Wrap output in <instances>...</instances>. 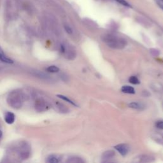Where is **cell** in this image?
Wrapping results in <instances>:
<instances>
[{"label":"cell","instance_id":"6da1fadb","mask_svg":"<svg viewBox=\"0 0 163 163\" xmlns=\"http://www.w3.org/2000/svg\"><path fill=\"white\" fill-rule=\"evenodd\" d=\"M102 40L109 47L114 49H122L127 45V41L124 38L112 34L103 35Z\"/></svg>","mask_w":163,"mask_h":163},{"label":"cell","instance_id":"7a4b0ae2","mask_svg":"<svg viewBox=\"0 0 163 163\" xmlns=\"http://www.w3.org/2000/svg\"><path fill=\"white\" fill-rule=\"evenodd\" d=\"M114 148L122 156H126L129 151V147L127 144H124V143L115 146Z\"/></svg>","mask_w":163,"mask_h":163},{"label":"cell","instance_id":"3957f363","mask_svg":"<svg viewBox=\"0 0 163 163\" xmlns=\"http://www.w3.org/2000/svg\"><path fill=\"white\" fill-rule=\"evenodd\" d=\"M15 115L13 113L8 112L6 113L5 116H4V121L8 124H12L15 121Z\"/></svg>","mask_w":163,"mask_h":163},{"label":"cell","instance_id":"277c9868","mask_svg":"<svg viewBox=\"0 0 163 163\" xmlns=\"http://www.w3.org/2000/svg\"><path fill=\"white\" fill-rule=\"evenodd\" d=\"M128 106L129 108L135 109V110H142L145 108V105L142 103H140V102H131L128 104Z\"/></svg>","mask_w":163,"mask_h":163},{"label":"cell","instance_id":"5b68a950","mask_svg":"<svg viewBox=\"0 0 163 163\" xmlns=\"http://www.w3.org/2000/svg\"><path fill=\"white\" fill-rule=\"evenodd\" d=\"M116 156V153L113 150H107L106 152H103L102 155V158L104 160H109Z\"/></svg>","mask_w":163,"mask_h":163},{"label":"cell","instance_id":"8992f818","mask_svg":"<svg viewBox=\"0 0 163 163\" xmlns=\"http://www.w3.org/2000/svg\"><path fill=\"white\" fill-rule=\"evenodd\" d=\"M121 91L124 93L126 94H135V90L133 87L130 85H124L121 88Z\"/></svg>","mask_w":163,"mask_h":163},{"label":"cell","instance_id":"52a82bcc","mask_svg":"<svg viewBox=\"0 0 163 163\" xmlns=\"http://www.w3.org/2000/svg\"><path fill=\"white\" fill-rule=\"evenodd\" d=\"M61 161V158L57 155H50L48 157L47 162L49 163H57Z\"/></svg>","mask_w":163,"mask_h":163},{"label":"cell","instance_id":"ba28073f","mask_svg":"<svg viewBox=\"0 0 163 163\" xmlns=\"http://www.w3.org/2000/svg\"><path fill=\"white\" fill-rule=\"evenodd\" d=\"M57 97H58L59 98L61 99H63V100H64V101H66V102H68L69 103L71 104H72V105H74V106H76V107H77V105H76V104H75V102H73L72 100H71L70 99H69V98H68V97H66V96H63V95H61V94H58V95H57Z\"/></svg>","mask_w":163,"mask_h":163},{"label":"cell","instance_id":"9c48e42d","mask_svg":"<svg viewBox=\"0 0 163 163\" xmlns=\"http://www.w3.org/2000/svg\"><path fill=\"white\" fill-rule=\"evenodd\" d=\"M129 82L131 84H134V85H138V84H140V80H139L135 76H131V77L129 79Z\"/></svg>","mask_w":163,"mask_h":163},{"label":"cell","instance_id":"30bf717a","mask_svg":"<svg viewBox=\"0 0 163 163\" xmlns=\"http://www.w3.org/2000/svg\"><path fill=\"white\" fill-rule=\"evenodd\" d=\"M47 71H49V72H50V73H57L58 72V71H59V68H58V67H57L56 66H50L48 67V68H47Z\"/></svg>","mask_w":163,"mask_h":163},{"label":"cell","instance_id":"8fae6325","mask_svg":"<svg viewBox=\"0 0 163 163\" xmlns=\"http://www.w3.org/2000/svg\"><path fill=\"white\" fill-rule=\"evenodd\" d=\"M0 60H1L2 62H3V63H7V64H12L13 63V60L10 59L9 57H8L6 55H4V56H2L1 57H0Z\"/></svg>","mask_w":163,"mask_h":163},{"label":"cell","instance_id":"7c38bea8","mask_svg":"<svg viewBox=\"0 0 163 163\" xmlns=\"http://www.w3.org/2000/svg\"><path fill=\"white\" fill-rule=\"evenodd\" d=\"M153 157L150 156H140V162H151L154 161V159H152Z\"/></svg>","mask_w":163,"mask_h":163},{"label":"cell","instance_id":"4fadbf2b","mask_svg":"<svg viewBox=\"0 0 163 163\" xmlns=\"http://www.w3.org/2000/svg\"><path fill=\"white\" fill-rule=\"evenodd\" d=\"M68 162H75V163H80V162H84V161L82 159V158L74 157L70 158V160H68Z\"/></svg>","mask_w":163,"mask_h":163},{"label":"cell","instance_id":"5bb4252c","mask_svg":"<svg viewBox=\"0 0 163 163\" xmlns=\"http://www.w3.org/2000/svg\"><path fill=\"white\" fill-rule=\"evenodd\" d=\"M115 1H117L118 3L122 4V6L126 7H128V8H131V5L130 4H129L127 1L126 0H115Z\"/></svg>","mask_w":163,"mask_h":163},{"label":"cell","instance_id":"9a60e30c","mask_svg":"<svg viewBox=\"0 0 163 163\" xmlns=\"http://www.w3.org/2000/svg\"><path fill=\"white\" fill-rule=\"evenodd\" d=\"M156 126L157 128L163 130V121H159L156 123Z\"/></svg>","mask_w":163,"mask_h":163},{"label":"cell","instance_id":"2e32d148","mask_svg":"<svg viewBox=\"0 0 163 163\" xmlns=\"http://www.w3.org/2000/svg\"><path fill=\"white\" fill-rule=\"evenodd\" d=\"M150 53L154 56H157L159 55V51L157 49H152L150 50Z\"/></svg>","mask_w":163,"mask_h":163},{"label":"cell","instance_id":"e0dca14e","mask_svg":"<svg viewBox=\"0 0 163 163\" xmlns=\"http://www.w3.org/2000/svg\"><path fill=\"white\" fill-rule=\"evenodd\" d=\"M155 2L161 9L163 10V0H155Z\"/></svg>","mask_w":163,"mask_h":163},{"label":"cell","instance_id":"ac0fdd59","mask_svg":"<svg viewBox=\"0 0 163 163\" xmlns=\"http://www.w3.org/2000/svg\"><path fill=\"white\" fill-rule=\"evenodd\" d=\"M64 27L66 31L68 33V34H71V33H72V30H71V28L69 26H65Z\"/></svg>","mask_w":163,"mask_h":163},{"label":"cell","instance_id":"d6986e66","mask_svg":"<svg viewBox=\"0 0 163 163\" xmlns=\"http://www.w3.org/2000/svg\"><path fill=\"white\" fill-rule=\"evenodd\" d=\"M5 54H4V52H3V50H2V49L1 47H0V57H1L2 56H4Z\"/></svg>","mask_w":163,"mask_h":163},{"label":"cell","instance_id":"ffe728a7","mask_svg":"<svg viewBox=\"0 0 163 163\" xmlns=\"http://www.w3.org/2000/svg\"><path fill=\"white\" fill-rule=\"evenodd\" d=\"M2 135H3V133H2V131L1 130H0V138H1Z\"/></svg>","mask_w":163,"mask_h":163}]
</instances>
